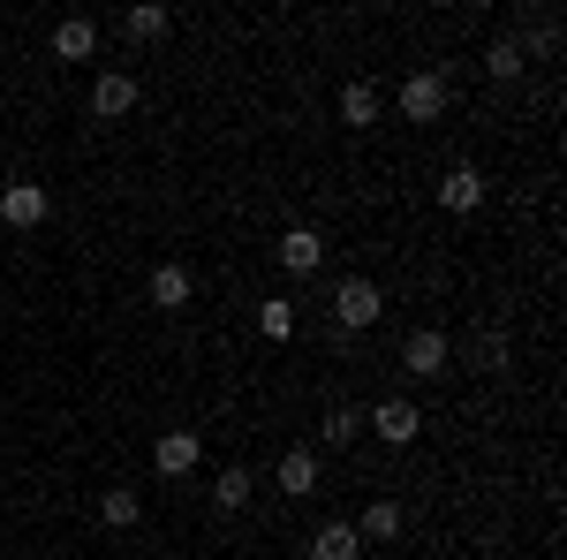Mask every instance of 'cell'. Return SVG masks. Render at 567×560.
Wrapping results in <instances>:
<instances>
[{"mask_svg":"<svg viewBox=\"0 0 567 560\" xmlns=\"http://www.w3.org/2000/svg\"><path fill=\"white\" fill-rule=\"evenodd\" d=\"M136 516H144V500H136L130 485H106V492H99V522H106V530H136Z\"/></svg>","mask_w":567,"mask_h":560,"instance_id":"obj_15","label":"cell"},{"mask_svg":"<svg viewBox=\"0 0 567 560\" xmlns=\"http://www.w3.org/2000/svg\"><path fill=\"white\" fill-rule=\"evenodd\" d=\"M197 296V281H189V265H152V303H159V310H182V303Z\"/></svg>","mask_w":567,"mask_h":560,"instance_id":"obj_12","label":"cell"},{"mask_svg":"<svg viewBox=\"0 0 567 560\" xmlns=\"http://www.w3.org/2000/svg\"><path fill=\"white\" fill-rule=\"evenodd\" d=\"M446 356H454V342H446L439 326H416L409 348H401V371H409V379H439V371H446Z\"/></svg>","mask_w":567,"mask_h":560,"instance_id":"obj_3","label":"cell"},{"mask_svg":"<svg viewBox=\"0 0 567 560\" xmlns=\"http://www.w3.org/2000/svg\"><path fill=\"white\" fill-rule=\"evenodd\" d=\"M355 538H363V546H393V538H401V500H371L363 522H355Z\"/></svg>","mask_w":567,"mask_h":560,"instance_id":"obj_14","label":"cell"},{"mask_svg":"<svg viewBox=\"0 0 567 560\" xmlns=\"http://www.w3.org/2000/svg\"><path fill=\"white\" fill-rule=\"evenodd\" d=\"M439 205H446V213H477V205H484V174H477V167H446V182H439Z\"/></svg>","mask_w":567,"mask_h":560,"instance_id":"obj_10","label":"cell"},{"mask_svg":"<svg viewBox=\"0 0 567 560\" xmlns=\"http://www.w3.org/2000/svg\"><path fill=\"white\" fill-rule=\"evenodd\" d=\"M303 553L310 560H363V538H355V522H318Z\"/></svg>","mask_w":567,"mask_h":560,"instance_id":"obj_8","label":"cell"},{"mask_svg":"<svg viewBox=\"0 0 567 560\" xmlns=\"http://www.w3.org/2000/svg\"><path fill=\"white\" fill-rule=\"evenodd\" d=\"M45 213H53V197H45L39 182H8V190H0V220H8V227H39Z\"/></svg>","mask_w":567,"mask_h":560,"instance_id":"obj_6","label":"cell"},{"mask_svg":"<svg viewBox=\"0 0 567 560\" xmlns=\"http://www.w3.org/2000/svg\"><path fill=\"white\" fill-rule=\"evenodd\" d=\"M122 23H130V39H167V23H175V16H167V8H130Z\"/></svg>","mask_w":567,"mask_h":560,"instance_id":"obj_21","label":"cell"},{"mask_svg":"<svg viewBox=\"0 0 567 560\" xmlns=\"http://www.w3.org/2000/svg\"><path fill=\"white\" fill-rule=\"evenodd\" d=\"M401 114H409V122H439V114H446V77H439V69L401 77Z\"/></svg>","mask_w":567,"mask_h":560,"instance_id":"obj_2","label":"cell"},{"mask_svg":"<svg viewBox=\"0 0 567 560\" xmlns=\"http://www.w3.org/2000/svg\"><path fill=\"white\" fill-rule=\"evenodd\" d=\"M318 439H326V447H355V439H363V409L333 401V409H326V425H318Z\"/></svg>","mask_w":567,"mask_h":560,"instance_id":"obj_18","label":"cell"},{"mask_svg":"<svg viewBox=\"0 0 567 560\" xmlns=\"http://www.w3.org/2000/svg\"><path fill=\"white\" fill-rule=\"evenodd\" d=\"M523 39H492L484 45V77H492V84H515V77H523Z\"/></svg>","mask_w":567,"mask_h":560,"instance_id":"obj_17","label":"cell"},{"mask_svg":"<svg viewBox=\"0 0 567 560\" xmlns=\"http://www.w3.org/2000/svg\"><path fill=\"white\" fill-rule=\"evenodd\" d=\"M499 364H507V342H499V334H484V342H477V371H499Z\"/></svg>","mask_w":567,"mask_h":560,"instance_id":"obj_22","label":"cell"},{"mask_svg":"<svg viewBox=\"0 0 567 560\" xmlns=\"http://www.w3.org/2000/svg\"><path fill=\"white\" fill-rule=\"evenodd\" d=\"M258 334H265V342H288V334H296V303L272 296V303L258 310Z\"/></svg>","mask_w":567,"mask_h":560,"instance_id":"obj_20","label":"cell"},{"mask_svg":"<svg viewBox=\"0 0 567 560\" xmlns=\"http://www.w3.org/2000/svg\"><path fill=\"white\" fill-rule=\"evenodd\" d=\"M272 251H280V273H296V281H310V273L326 265V235H318V227H288V235H280Z\"/></svg>","mask_w":567,"mask_h":560,"instance_id":"obj_4","label":"cell"},{"mask_svg":"<svg viewBox=\"0 0 567 560\" xmlns=\"http://www.w3.org/2000/svg\"><path fill=\"white\" fill-rule=\"evenodd\" d=\"M341 122H349V130H371V122H379V84H363V77L341 84Z\"/></svg>","mask_w":567,"mask_h":560,"instance_id":"obj_16","label":"cell"},{"mask_svg":"<svg viewBox=\"0 0 567 560\" xmlns=\"http://www.w3.org/2000/svg\"><path fill=\"white\" fill-rule=\"evenodd\" d=\"M379 310H386V296H379L371 281H341V296H333V326H341V334L379 326Z\"/></svg>","mask_w":567,"mask_h":560,"instance_id":"obj_1","label":"cell"},{"mask_svg":"<svg viewBox=\"0 0 567 560\" xmlns=\"http://www.w3.org/2000/svg\"><path fill=\"white\" fill-rule=\"evenodd\" d=\"M280 492H288V500H310V492H318V455H310V447H288V455H280Z\"/></svg>","mask_w":567,"mask_h":560,"instance_id":"obj_13","label":"cell"},{"mask_svg":"<svg viewBox=\"0 0 567 560\" xmlns=\"http://www.w3.org/2000/svg\"><path fill=\"white\" fill-rule=\"evenodd\" d=\"M130 106H136V77H114V69H106V77L91 84V114H99V122H122Z\"/></svg>","mask_w":567,"mask_h":560,"instance_id":"obj_9","label":"cell"},{"mask_svg":"<svg viewBox=\"0 0 567 560\" xmlns=\"http://www.w3.org/2000/svg\"><path fill=\"white\" fill-rule=\"evenodd\" d=\"M53 53H61V61H91V53H99V23H91V16L53 23Z\"/></svg>","mask_w":567,"mask_h":560,"instance_id":"obj_11","label":"cell"},{"mask_svg":"<svg viewBox=\"0 0 567 560\" xmlns=\"http://www.w3.org/2000/svg\"><path fill=\"white\" fill-rule=\"evenodd\" d=\"M363 431H379L386 447H409V439L424 431V417H416V401H401V394H393V401H379V409L363 417Z\"/></svg>","mask_w":567,"mask_h":560,"instance_id":"obj_5","label":"cell"},{"mask_svg":"<svg viewBox=\"0 0 567 560\" xmlns=\"http://www.w3.org/2000/svg\"><path fill=\"white\" fill-rule=\"evenodd\" d=\"M152 462H159V477H189L197 462H205V439H197V431H159Z\"/></svg>","mask_w":567,"mask_h":560,"instance_id":"obj_7","label":"cell"},{"mask_svg":"<svg viewBox=\"0 0 567 560\" xmlns=\"http://www.w3.org/2000/svg\"><path fill=\"white\" fill-rule=\"evenodd\" d=\"M213 508H219V516H243V508H250V470H219Z\"/></svg>","mask_w":567,"mask_h":560,"instance_id":"obj_19","label":"cell"}]
</instances>
